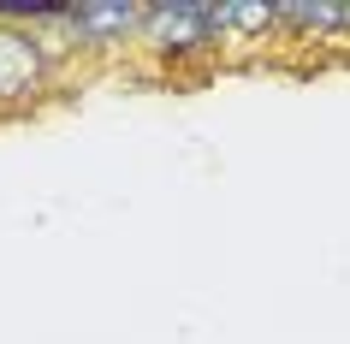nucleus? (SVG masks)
<instances>
[{"label":"nucleus","mask_w":350,"mask_h":344,"mask_svg":"<svg viewBox=\"0 0 350 344\" xmlns=\"http://www.w3.org/2000/svg\"><path fill=\"white\" fill-rule=\"evenodd\" d=\"M226 36V6H202V0H166V6H148L143 18V42L166 59L202 54Z\"/></svg>","instance_id":"obj_1"},{"label":"nucleus","mask_w":350,"mask_h":344,"mask_svg":"<svg viewBox=\"0 0 350 344\" xmlns=\"http://www.w3.org/2000/svg\"><path fill=\"white\" fill-rule=\"evenodd\" d=\"M54 72V42L18 24H0V107L6 101H30Z\"/></svg>","instance_id":"obj_2"},{"label":"nucleus","mask_w":350,"mask_h":344,"mask_svg":"<svg viewBox=\"0 0 350 344\" xmlns=\"http://www.w3.org/2000/svg\"><path fill=\"white\" fill-rule=\"evenodd\" d=\"M143 18H148V6H137V0H72L66 30H72V42H83V48H113V42L137 36Z\"/></svg>","instance_id":"obj_3"},{"label":"nucleus","mask_w":350,"mask_h":344,"mask_svg":"<svg viewBox=\"0 0 350 344\" xmlns=\"http://www.w3.org/2000/svg\"><path fill=\"white\" fill-rule=\"evenodd\" d=\"M267 24H279L273 6H226V30H267Z\"/></svg>","instance_id":"obj_4"}]
</instances>
